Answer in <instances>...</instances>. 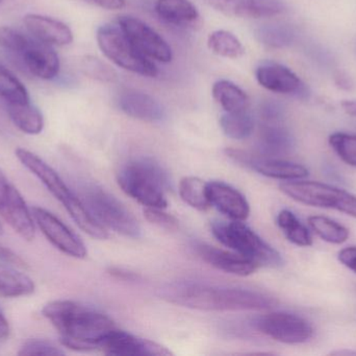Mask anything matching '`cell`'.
<instances>
[{"mask_svg":"<svg viewBox=\"0 0 356 356\" xmlns=\"http://www.w3.org/2000/svg\"><path fill=\"white\" fill-rule=\"evenodd\" d=\"M8 113L15 127L23 133L37 135L43 131V115L31 102L8 104Z\"/></svg>","mask_w":356,"mask_h":356,"instance_id":"484cf974","label":"cell"},{"mask_svg":"<svg viewBox=\"0 0 356 356\" xmlns=\"http://www.w3.org/2000/svg\"><path fill=\"white\" fill-rule=\"evenodd\" d=\"M0 1H1V0H0Z\"/></svg>","mask_w":356,"mask_h":356,"instance_id":"c3c4849f","label":"cell"},{"mask_svg":"<svg viewBox=\"0 0 356 356\" xmlns=\"http://www.w3.org/2000/svg\"><path fill=\"white\" fill-rule=\"evenodd\" d=\"M29 33L48 45L66 46L72 43L73 33L66 23L39 14H27L23 19Z\"/></svg>","mask_w":356,"mask_h":356,"instance_id":"ac0fdd59","label":"cell"},{"mask_svg":"<svg viewBox=\"0 0 356 356\" xmlns=\"http://www.w3.org/2000/svg\"><path fill=\"white\" fill-rule=\"evenodd\" d=\"M196 250L199 256L205 263L225 273L236 276H248L259 269L257 263L232 250L230 252L209 245H198Z\"/></svg>","mask_w":356,"mask_h":356,"instance_id":"ffe728a7","label":"cell"},{"mask_svg":"<svg viewBox=\"0 0 356 356\" xmlns=\"http://www.w3.org/2000/svg\"><path fill=\"white\" fill-rule=\"evenodd\" d=\"M113 272H114V271H113ZM116 273H118V274H117V275H118V276H122L123 275L122 272H120V271L116 272ZM124 275L131 276V274L124 273Z\"/></svg>","mask_w":356,"mask_h":356,"instance_id":"bcb514c9","label":"cell"},{"mask_svg":"<svg viewBox=\"0 0 356 356\" xmlns=\"http://www.w3.org/2000/svg\"><path fill=\"white\" fill-rule=\"evenodd\" d=\"M156 10L162 20L177 26H191L200 18L196 6L188 0H158Z\"/></svg>","mask_w":356,"mask_h":356,"instance_id":"603a6c76","label":"cell"},{"mask_svg":"<svg viewBox=\"0 0 356 356\" xmlns=\"http://www.w3.org/2000/svg\"><path fill=\"white\" fill-rule=\"evenodd\" d=\"M207 45L213 54L228 59H238L244 56L242 42L228 31L219 29L209 35Z\"/></svg>","mask_w":356,"mask_h":356,"instance_id":"f546056e","label":"cell"},{"mask_svg":"<svg viewBox=\"0 0 356 356\" xmlns=\"http://www.w3.org/2000/svg\"><path fill=\"white\" fill-rule=\"evenodd\" d=\"M280 189L300 204L334 209L356 219V196L336 186L321 182L301 181L300 179L282 182Z\"/></svg>","mask_w":356,"mask_h":356,"instance_id":"8992f818","label":"cell"},{"mask_svg":"<svg viewBox=\"0 0 356 356\" xmlns=\"http://www.w3.org/2000/svg\"><path fill=\"white\" fill-rule=\"evenodd\" d=\"M339 261L341 263L356 273V247H347L339 252Z\"/></svg>","mask_w":356,"mask_h":356,"instance_id":"60d3db41","label":"cell"},{"mask_svg":"<svg viewBox=\"0 0 356 356\" xmlns=\"http://www.w3.org/2000/svg\"><path fill=\"white\" fill-rule=\"evenodd\" d=\"M20 56L27 70L38 79L50 81L60 72V59L51 45L33 40Z\"/></svg>","mask_w":356,"mask_h":356,"instance_id":"d6986e66","label":"cell"},{"mask_svg":"<svg viewBox=\"0 0 356 356\" xmlns=\"http://www.w3.org/2000/svg\"><path fill=\"white\" fill-rule=\"evenodd\" d=\"M309 227L324 242L341 245L349 238V230L334 219L322 215H312L307 219Z\"/></svg>","mask_w":356,"mask_h":356,"instance_id":"1f68e13d","label":"cell"},{"mask_svg":"<svg viewBox=\"0 0 356 356\" xmlns=\"http://www.w3.org/2000/svg\"><path fill=\"white\" fill-rule=\"evenodd\" d=\"M277 225L292 244L298 247H311L313 245L311 232L292 211L286 209L280 211L277 215Z\"/></svg>","mask_w":356,"mask_h":356,"instance_id":"f1b7e54d","label":"cell"},{"mask_svg":"<svg viewBox=\"0 0 356 356\" xmlns=\"http://www.w3.org/2000/svg\"><path fill=\"white\" fill-rule=\"evenodd\" d=\"M118 24L136 47L147 58L162 63L172 60V50L164 38L139 18L121 16L119 17Z\"/></svg>","mask_w":356,"mask_h":356,"instance_id":"7c38bea8","label":"cell"},{"mask_svg":"<svg viewBox=\"0 0 356 356\" xmlns=\"http://www.w3.org/2000/svg\"><path fill=\"white\" fill-rule=\"evenodd\" d=\"M295 148V138L280 123H264L259 132V150L264 157L284 156Z\"/></svg>","mask_w":356,"mask_h":356,"instance_id":"7402d4cb","label":"cell"},{"mask_svg":"<svg viewBox=\"0 0 356 356\" xmlns=\"http://www.w3.org/2000/svg\"><path fill=\"white\" fill-rule=\"evenodd\" d=\"M117 104L127 116L146 123H156L164 117V110L160 102L149 94L138 90L129 89L121 92Z\"/></svg>","mask_w":356,"mask_h":356,"instance_id":"44dd1931","label":"cell"},{"mask_svg":"<svg viewBox=\"0 0 356 356\" xmlns=\"http://www.w3.org/2000/svg\"><path fill=\"white\" fill-rule=\"evenodd\" d=\"M100 350L106 355L116 356H165L172 355L170 350L158 343L140 339L115 328L100 343Z\"/></svg>","mask_w":356,"mask_h":356,"instance_id":"9a60e30c","label":"cell"},{"mask_svg":"<svg viewBox=\"0 0 356 356\" xmlns=\"http://www.w3.org/2000/svg\"><path fill=\"white\" fill-rule=\"evenodd\" d=\"M118 184L127 196L145 207L165 209L168 205V175L152 159H136L125 165L119 171Z\"/></svg>","mask_w":356,"mask_h":356,"instance_id":"277c9868","label":"cell"},{"mask_svg":"<svg viewBox=\"0 0 356 356\" xmlns=\"http://www.w3.org/2000/svg\"><path fill=\"white\" fill-rule=\"evenodd\" d=\"M10 328L8 320L0 311V341L6 340L10 336Z\"/></svg>","mask_w":356,"mask_h":356,"instance_id":"7bdbcfd3","label":"cell"},{"mask_svg":"<svg viewBox=\"0 0 356 356\" xmlns=\"http://www.w3.org/2000/svg\"><path fill=\"white\" fill-rule=\"evenodd\" d=\"M330 144L346 164L356 167V135L342 132L332 134Z\"/></svg>","mask_w":356,"mask_h":356,"instance_id":"836d02e7","label":"cell"},{"mask_svg":"<svg viewBox=\"0 0 356 356\" xmlns=\"http://www.w3.org/2000/svg\"><path fill=\"white\" fill-rule=\"evenodd\" d=\"M42 314L58 330L63 346L72 350L99 349L102 340L116 328L108 316L74 301H52Z\"/></svg>","mask_w":356,"mask_h":356,"instance_id":"6da1fadb","label":"cell"},{"mask_svg":"<svg viewBox=\"0 0 356 356\" xmlns=\"http://www.w3.org/2000/svg\"><path fill=\"white\" fill-rule=\"evenodd\" d=\"M259 332L284 344L296 345L307 343L314 336V328L309 321L294 314H268L257 322Z\"/></svg>","mask_w":356,"mask_h":356,"instance_id":"30bf717a","label":"cell"},{"mask_svg":"<svg viewBox=\"0 0 356 356\" xmlns=\"http://www.w3.org/2000/svg\"><path fill=\"white\" fill-rule=\"evenodd\" d=\"M0 96L6 104L31 102L29 91L22 82L2 64H0Z\"/></svg>","mask_w":356,"mask_h":356,"instance_id":"d6a6232c","label":"cell"},{"mask_svg":"<svg viewBox=\"0 0 356 356\" xmlns=\"http://www.w3.org/2000/svg\"><path fill=\"white\" fill-rule=\"evenodd\" d=\"M33 40L10 26H0V47L20 56Z\"/></svg>","mask_w":356,"mask_h":356,"instance_id":"e575fe53","label":"cell"},{"mask_svg":"<svg viewBox=\"0 0 356 356\" xmlns=\"http://www.w3.org/2000/svg\"><path fill=\"white\" fill-rule=\"evenodd\" d=\"M88 3L93 4V6H98V8H104V10H121L124 8L125 0H83Z\"/></svg>","mask_w":356,"mask_h":356,"instance_id":"b9f144b4","label":"cell"},{"mask_svg":"<svg viewBox=\"0 0 356 356\" xmlns=\"http://www.w3.org/2000/svg\"><path fill=\"white\" fill-rule=\"evenodd\" d=\"M255 37L268 47L284 48L292 45L296 33L290 25L266 24L255 29Z\"/></svg>","mask_w":356,"mask_h":356,"instance_id":"4dcf8cb0","label":"cell"},{"mask_svg":"<svg viewBox=\"0 0 356 356\" xmlns=\"http://www.w3.org/2000/svg\"><path fill=\"white\" fill-rule=\"evenodd\" d=\"M211 232L223 246L250 259L259 268H280L284 263L282 255L242 222H215Z\"/></svg>","mask_w":356,"mask_h":356,"instance_id":"5b68a950","label":"cell"},{"mask_svg":"<svg viewBox=\"0 0 356 356\" xmlns=\"http://www.w3.org/2000/svg\"><path fill=\"white\" fill-rule=\"evenodd\" d=\"M259 114L264 123H280L284 116V109L276 100H266L261 105Z\"/></svg>","mask_w":356,"mask_h":356,"instance_id":"f35d334b","label":"cell"},{"mask_svg":"<svg viewBox=\"0 0 356 356\" xmlns=\"http://www.w3.org/2000/svg\"><path fill=\"white\" fill-rule=\"evenodd\" d=\"M220 127L227 137L243 140L248 138L254 129V121L248 110L225 112L220 118Z\"/></svg>","mask_w":356,"mask_h":356,"instance_id":"83f0119b","label":"cell"},{"mask_svg":"<svg viewBox=\"0 0 356 356\" xmlns=\"http://www.w3.org/2000/svg\"><path fill=\"white\" fill-rule=\"evenodd\" d=\"M179 194L184 203L199 211H205L211 206L209 183L200 178L186 177L180 181Z\"/></svg>","mask_w":356,"mask_h":356,"instance_id":"4316f807","label":"cell"},{"mask_svg":"<svg viewBox=\"0 0 356 356\" xmlns=\"http://www.w3.org/2000/svg\"><path fill=\"white\" fill-rule=\"evenodd\" d=\"M3 234V227H2V224L0 223V235H2Z\"/></svg>","mask_w":356,"mask_h":356,"instance_id":"7dc6e473","label":"cell"},{"mask_svg":"<svg viewBox=\"0 0 356 356\" xmlns=\"http://www.w3.org/2000/svg\"><path fill=\"white\" fill-rule=\"evenodd\" d=\"M211 8L234 18H270L286 12L282 0H204Z\"/></svg>","mask_w":356,"mask_h":356,"instance_id":"2e32d148","label":"cell"},{"mask_svg":"<svg viewBox=\"0 0 356 356\" xmlns=\"http://www.w3.org/2000/svg\"><path fill=\"white\" fill-rule=\"evenodd\" d=\"M81 199V198H79ZM81 202L104 228L127 238H139L141 228L134 215L115 198L98 186L83 188Z\"/></svg>","mask_w":356,"mask_h":356,"instance_id":"ba28073f","label":"cell"},{"mask_svg":"<svg viewBox=\"0 0 356 356\" xmlns=\"http://www.w3.org/2000/svg\"><path fill=\"white\" fill-rule=\"evenodd\" d=\"M33 280L18 271L14 265L0 263V296L4 298H19L35 293Z\"/></svg>","mask_w":356,"mask_h":356,"instance_id":"cb8c5ba5","label":"cell"},{"mask_svg":"<svg viewBox=\"0 0 356 356\" xmlns=\"http://www.w3.org/2000/svg\"><path fill=\"white\" fill-rule=\"evenodd\" d=\"M96 39L104 56L117 66L144 77L158 75L154 63L136 47L119 25H102L97 29Z\"/></svg>","mask_w":356,"mask_h":356,"instance_id":"52a82bcc","label":"cell"},{"mask_svg":"<svg viewBox=\"0 0 356 356\" xmlns=\"http://www.w3.org/2000/svg\"><path fill=\"white\" fill-rule=\"evenodd\" d=\"M144 215L148 222L166 230H177L178 221L173 215L165 212L163 208H149L146 207Z\"/></svg>","mask_w":356,"mask_h":356,"instance_id":"74e56055","label":"cell"},{"mask_svg":"<svg viewBox=\"0 0 356 356\" xmlns=\"http://www.w3.org/2000/svg\"><path fill=\"white\" fill-rule=\"evenodd\" d=\"M81 68L88 77L104 83H114L118 77L114 69L94 56H87L83 59L81 62Z\"/></svg>","mask_w":356,"mask_h":356,"instance_id":"d590c367","label":"cell"},{"mask_svg":"<svg viewBox=\"0 0 356 356\" xmlns=\"http://www.w3.org/2000/svg\"><path fill=\"white\" fill-rule=\"evenodd\" d=\"M213 98L225 112H241L248 110V95L238 85L228 81L220 79L213 86Z\"/></svg>","mask_w":356,"mask_h":356,"instance_id":"d4e9b609","label":"cell"},{"mask_svg":"<svg viewBox=\"0 0 356 356\" xmlns=\"http://www.w3.org/2000/svg\"><path fill=\"white\" fill-rule=\"evenodd\" d=\"M0 261L6 263V265L20 268V269H24V268L27 267L25 261H23L19 255H17L14 251L6 248V247H4L3 245L1 244H0Z\"/></svg>","mask_w":356,"mask_h":356,"instance_id":"ab89813d","label":"cell"},{"mask_svg":"<svg viewBox=\"0 0 356 356\" xmlns=\"http://www.w3.org/2000/svg\"><path fill=\"white\" fill-rule=\"evenodd\" d=\"M15 154L23 167L35 175L49 190L50 194L62 203L73 221L85 233L96 240H106L108 238V230L94 219L81 199L71 192L70 188L49 164L25 148H17Z\"/></svg>","mask_w":356,"mask_h":356,"instance_id":"3957f363","label":"cell"},{"mask_svg":"<svg viewBox=\"0 0 356 356\" xmlns=\"http://www.w3.org/2000/svg\"><path fill=\"white\" fill-rule=\"evenodd\" d=\"M342 108L347 114L356 117V100H344Z\"/></svg>","mask_w":356,"mask_h":356,"instance_id":"ee69618b","label":"cell"},{"mask_svg":"<svg viewBox=\"0 0 356 356\" xmlns=\"http://www.w3.org/2000/svg\"><path fill=\"white\" fill-rule=\"evenodd\" d=\"M0 215L23 240L35 238V228L31 210L16 187L0 171Z\"/></svg>","mask_w":356,"mask_h":356,"instance_id":"9c48e42d","label":"cell"},{"mask_svg":"<svg viewBox=\"0 0 356 356\" xmlns=\"http://www.w3.org/2000/svg\"><path fill=\"white\" fill-rule=\"evenodd\" d=\"M31 215L42 233L56 249L74 258L87 256V248L81 238L56 215L41 207H33Z\"/></svg>","mask_w":356,"mask_h":356,"instance_id":"8fae6325","label":"cell"},{"mask_svg":"<svg viewBox=\"0 0 356 356\" xmlns=\"http://www.w3.org/2000/svg\"><path fill=\"white\" fill-rule=\"evenodd\" d=\"M163 297L175 304L205 311H261L276 304L275 299L263 293L200 284H172L165 288Z\"/></svg>","mask_w":356,"mask_h":356,"instance_id":"7a4b0ae2","label":"cell"},{"mask_svg":"<svg viewBox=\"0 0 356 356\" xmlns=\"http://www.w3.org/2000/svg\"><path fill=\"white\" fill-rule=\"evenodd\" d=\"M226 153L236 162L250 167L253 171L272 179L291 181V180L305 179L309 176V169L298 163L271 158V157L253 156L244 150H232V148L226 150Z\"/></svg>","mask_w":356,"mask_h":356,"instance_id":"4fadbf2b","label":"cell"},{"mask_svg":"<svg viewBox=\"0 0 356 356\" xmlns=\"http://www.w3.org/2000/svg\"><path fill=\"white\" fill-rule=\"evenodd\" d=\"M332 355H356V351L353 353V351H336V353H332Z\"/></svg>","mask_w":356,"mask_h":356,"instance_id":"f6af8a7d","label":"cell"},{"mask_svg":"<svg viewBox=\"0 0 356 356\" xmlns=\"http://www.w3.org/2000/svg\"><path fill=\"white\" fill-rule=\"evenodd\" d=\"M209 196L211 206L229 217L232 221L243 222L250 213V207L245 196L238 190L223 182L209 183Z\"/></svg>","mask_w":356,"mask_h":356,"instance_id":"e0dca14e","label":"cell"},{"mask_svg":"<svg viewBox=\"0 0 356 356\" xmlns=\"http://www.w3.org/2000/svg\"><path fill=\"white\" fill-rule=\"evenodd\" d=\"M255 77L261 87L274 93L294 96L298 100L309 98V89L302 79L284 65L273 62L264 63L255 70Z\"/></svg>","mask_w":356,"mask_h":356,"instance_id":"5bb4252c","label":"cell"},{"mask_svg":"<svg viewBox=\"0 0 356 356\" xmlns=\"http://www.w3.org/2000/svg\"><path fill=\"white\" fill-rule=\"evenodd\" d=\"M19 355H63L64 351L54 346L51 343L43 340L27 341L21 347Z\"/></svg>","mask_w":356,"mask_h":356,"instance_id":"8d00e7d4","label":"cell"}]
</instances>
